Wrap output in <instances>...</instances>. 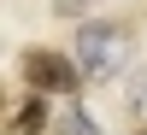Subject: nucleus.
I'll use <instances>...</instances> for the list:
<instances>
[{
	"instance_id": "nucleus-1",
	"label": "nucleus",
	"mask_w": 147,
	"mask_h": 135,
	"mask_svg": "<svg viewBox=\"0 0 147 135\" xmlns=\"http://www.w3.org/2000/svg\"><path fill=\"white\" fill-rule=\"evenodd\" d=\"M124 59H129V30L124 24L94 18V24L77 30V71L88 82H112L118 71H124Z\"/></svg>"
},
{
	"instance_id": "nucleus-4",
	"label": "nucleus",
	"mask_w": 147,
	"mask_h": 135,
	"mask_svg": "<svg viewBox=\"0 0 147 135\" xmlns=\"http://www.w3.org/2000/svg\"><path fill=\"white\" fill-rule=\"evenodd\" d=\"M59 135H100V129H94V118L82 112V106H71V112L59 118Z\"/></svg>"
},
{
	"instance_id": "nucleus-3",
	"label": "nucleus",
	"mask_w": 147,
	"mask_h": 135,
	"mask_svg": "<svg viewBox=\"0 0 147 135\" xmlns=\"http://www.w3.org/2000/svg\"><path fill=\"white\" fill-rule=\"evenodd\" d=\"M41 129H47V100L30 94V100L12 112V135H41Z\"/></svg>"
},
{
	"instance_id": "nucleus-5",
	"label": "nucleus",
	"mask_w": 147,
	"mask_h": 135,
	"mask_svg": "<svg viewBox=\"0 0 147 135\" xmlns=\"http://www.w3.org/2000/svg\"><path fill=\"white\" fill-rule=\"evenodd\" d=\"M129 112H136V118H147V65L129 77Z\"/></svg>"
},
{
	"instance_id": "nucleus-2",
	"label": "nucleus",
	"mask_w": 147,
	"mask_h": 135,
	"mask_svg": "<svg viewBox=\"0 0 147 135\" xmlns=\"http://www.w3.org/2000/svg\"><path fill=\"white\" fill-rule=\"evenodd\" d=\"M24 77H30V94H77L82 88V71H77V59H65V53H24Z\"/></svg>"
}]
</instances>
